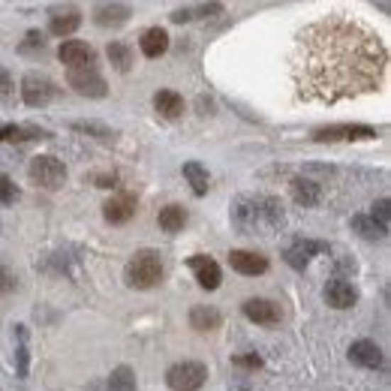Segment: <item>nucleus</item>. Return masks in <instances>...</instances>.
<instances>
[{
    "mask_svg": "<svg viewBox=\"0 0 391 391\" xmlns=\"http://www.w3.org/2000/svg\"><path fill=\"white\" fill-rule=\"evenodd\" d=\"M190 271H193V277L199 280V286L208 289V292H214V289L220 286V280H223L220 265L214 262L211 256H193V259H190Z\"/></svg>",
    "mask_w": 391,
    "mask_h": 391,
    "instance_id": "10",
    "label": "nucleus"
},
{
    "mask_svg": "<svg viewBox=\"0 0 391 391\" xmlns=\"http://www.w3.org/2000/svg\"><path fill=\"white\" fill-rule=\"evenodd\" d=\"M154 109L160 111L163 118L175 121V118L184 115V99H181V94H175V91H157L154 94Z\"/></svg>",
    "mask_w": 391,
    "mask_h": 391,
    "instance_id": "19",
    "label": "nucleus"
},
{
    "mask_svg": "<svg viewBox=\"0 0 391 391\" xmlns=\"http://www.w3.org/2000/svg\"><path fill=\"white\" fill-rule=\"evenodd\" d=\"M16 289V274H12L6 265H0V295H9Z\"/></svg>",
    "mask_w": 391,
    "mask_h": 391,
    "instance_id": "32",
    "label": "nucleus"
},
{
    "mask_svg": "<svg viewBox=\"0 0 391 391\" xmlns=\"http://www.w3.org/2000/svg\"><path fill=\"white\" fill-rule=\"evenodd\" d=\"M316 142H358V138H376V130L368 123H331V127L313 130Z\"/></svg>",
    "mask_w": 391,
    "mask_h": 391,
    "instance_id": "6",
    "label": "nucleus"
},
{
    "mask_svg": "<svg viewBox=\"0 0 391 391\" xmlns=\"http://www.w3.org/2000/svg\"><path fill=\"white\" fill-rule=\"evenodd\" d=\"M72 130H79V133H94L97 138H111V130L103 127V123H97V121H75Z\"/></svg>",
    "mask_w": 391,
    "mask_h": 391,
    "instance_id": "29",
    "label": "nucleus"
},
{
    "mask_svg": "<svg viewBox=\"0 0 391 391\" xmlns=\"http://www.w3.org/2000/svg\"><path fill=\"white\" fill-rule=\"evenodd\" d=\"M28 138H45V133L36 127H16V123L0 127V142H28Z\"/></svg>",
    "mask_w": 391,
    "mask_h": 391,
    "instance_id": "27",
    "label": "nucleus"
},
{
    "mask_svg": "<svg viewBox=\"0 0 391 391\" xmlns=\"http://www.w3.org/2000/svg\"><path fill=\"white\" fill-rule=\"evenodd\" d=\"M79 24H82V16L75 9L57 12V16H52V21H48V33L52 36H70V33L79 31Z\"/></svg>",
    "mask_w": 391,
    "mask_h": 391,
    "instance_id": "20",
    "label": "nucleus"
},
{
    "mask_svg": "<svg viewBox=\"0 0 391 391\" xmlns=\"http://www.w3.org/2000/svg\"><path fill=\"white\" fill-rule=\"evenodd\" d=\"M97 187H115V175H99Z\"/></svg>",
    "mask_w": 391,
    "mask_h": 391,
    "instance_id": "37",
    "label": "nucleus"
},
{
    "mask_svg": "<svg viewBox=\"0 0 391 391\" xmlns=\"http://www.w3.org/2000/svg\"><path fill=\"white\" fill-rule=\"evenodd\" d=\"M352 229H356L361 238H368V241H380V238L388 235V229H382L370 214H356V217H352Z\"/></svg>",
    "mask_w": 391,
    "mask_h": 391,
    "instance_id": "23",
    "label": "nucleus"
},
{
    "mask_svg": "<svg viewBox=\"0 0 391 391\" xmlns=\"http://www.w3.org/2000/svg\"><path fill=\"white\" fill-rule=\"evenodd\" d=\"M55 97V82L48 79L43 72H28L21 79V99L28 103L31 109H40V106H48Z\"/></svg>",
    "mask_w": 391,
    "mask_h": 391,
    "instance_id": "5",
    "label": "nucleus"
},
{
    "mask_svg": "<svg viewBox=\"0 0 391 391\" xmlns=\"http://www.w3.org/2000/svg\"><path fill=\"white\" fill-rule=\"evenodd\" d=\"M43 45H45L43 33H40V31H31L28 40H24V45H21V52H31V48H43Z\"/></svg>",
    "mask_w": 391,
    "mask_h": 391,
    "instance_id": "33",
    "label": "nucleus"
},
{
    "mask_svg": "<svg viewBox=\"0 0 391 391\" xmlns=\"http://www.w3.org/2000/svg\"><path fill=\"white\" fill-rule=\"evenodd\" d=\"M97 24L99 28H118V24H123L130 18V9L127 6H121V4H106V6H97Z\"/></svg>",
    "mask_w": 391,
    "mask_h": 391,
    "instance_id": "21",
    "label": "nucleus"
},
{
    "mask_svg": "<svg viewBox=\"0 0 391 391\" xmlns=\"http://www.w3.org/2000/svg\"><path fill=\"white\" fill-rule=\"evenodd\" d=\"M187 223V211L181 205H166L160 211V229L163 232H181Z\"/></svg>",
    "mask_w": 391,
    "mask_h": 391,
    "instance_id": "25",
    "label": "nucleus"
},
{
    "mask_svg": "<svg viewBox=\"0 0 391 391\" xmlns=\"http://www.w3.org/2000/svg\"><path fill=\"white\" fill-rule=\"evenodd\" d=\"M67 82L75 94H82V97H106V79L99 75L97 67H84V70H70L67 72Z\"/></svg>",
    "mask_w": 391,
    "mask_h": 391,
    "instance_id": "7",
    "label": "nucleus"
},
{
    "mask_svg": "<svg viewBox=\"0 0 391 391\" xmlns=\"http://www.w3.org/2000/svg\"><path fill=\"white\" fill-rule=\"evenodd\" d=\"M349 361L352 364H358V368H382V349L373 343V340H356L349 349Z\"/></svg>",
    "mask_w": 391,
    "mask_h": 391,
    "instance_id": "12",
    "label": "nucleus"
},
{
    "mask_svg": "<svg viewBox=\"0 0 391 391\" xmlns=\"http://www.w3.org/2000/svg\"><path fill=\"white\" fill-rule=\"evenodd\" d=\"M325 301L334 310H346V307H352L358 301V289L352 286L349 280H331L325 286Z\"/></svg>",
    "mask_w": 391,
    "mask_h": 391,
    "instance_id": "13",
    "label": "nucleus"
},
{
    "mask_svg": "<svg viewBox=\"0 0 391 391\" xmlns=\"http://www.w3.org/2000/svg\"><path fill=\"white\" fill-rule=\"evenodd\" d=\"M60 64H67V70H84V67H97V52L94 45H87L82 40H67L57 48Z\"/></svg>",
    "mask_w": 391,
    "mask_h": 391,
    "instance_id": "8",
    "label": "nucleus"
},
{
    "mask_svg": "<svg viewBox=\"0 0 391 391\" xmlns=\"http://www.w3.org/2000/svg\"><path fill=\"white\" fill-rule=\"evenodd\" d=\"M238 368H250V370H256V368H262V358L259 356H235L232 358Z\"/></svg>",
    "mask_w": 391,
    "mask_h": 391,
    "instance_id": "34",
    "label": "nucleus"
},
{
    "mask_svg": "<svg viewBox=\"0 0 391 391\" xmlns=\"http://www.w3.org/2000/svg\"><path fill=\"white\" fill-rule=\"evenodd\" d=\"M322 250H328V244H319V241H298L286 250V262H289V268H295V271H304L310 259L322 253Z\"/></svg>",
    "mask_w": 391,
    "mask_h": 391,
    "instance_id": "15",
    "label": "nucleus"
},
{
    "mask_svg": "<svg viewBox=\"0 0 391 391\" xmlns=\"http://www.w3.org/2000/svg\"><path fill=\"white\" fill-rule=\"evenodd\" d=\"M244 316L256 325H277L283 316V310L268 298H250V301H244Z\"/></svg>",
    "mask_w": 391,
    "mask_h": 391,
    "instance_id": "9",
    "label": "nucleus"
},
{
    "mask_svg": "<svg viewBox=\"0 0 391 391\" xmlns=\"http://www.w3.org/2000/svg\"><path fill=\"white\" fill-rule=\"evenodd\" d=\"M184 178H187V184L193 187L196 196H205L208 193L211 178H208V169L202 166V163H184Z\"/></svg>",
    "mask_w": 391,
    "mask_h": 391,
    "instance_id": "22",
    "label": "nucleus"
},
{
    "mask_svg": "<svg viewBox=\"0 0 391 391\" xmlns=\"http://www.w3.org/2000/svg\"><path fill=\"white\" fill-rule=\"evenodd\" d=\"M160 280H163V259L157 250H138L123 265V283L130 289L145 292V289H154Z\"/></svg>",
    "mask_w": 391,
    "mask_h": 391,
    "instance_id": "2",
    "label": "nucleus"
},
{
    "mask_svg": "<svg viewBox=\"0 0 391 391\" xmlns=\"http://www.w3.org/2000/svg\"><path fill=\"white\" fill-rule=\"evenodd\" d=\"M138 45H142L145 57H160V55H166V48H169V33L163 28H148L142 33V40H138Z\"/></svg>",
    "mask_w": 391,
    "mask_h": 391,
    "instance_id": "17",
    "label": "nucleus"
},
{
    "mask_svg": "<svg viewBox=\"0 0 391 391\" xmlns=\"http://www.w3.org/2000/svg\"><path fill=\"white\" fill-rule=\"evenodd\" d=\"M91 391H136V373L127 364H121V368L111 370V376L103 385H94Z\"/></svg>",
    "mask_w": 391,
    "mask_h": 391,
    "instance_id": "18",
    "label": "nucleus"
},
{
    "mask_svg": "<svg viewBox=\"0 0 391 391\" xmlns=\"http://www.w3.org/2000/svg\"><path fill=\"white\" fill-rule=\"evenodd\" d=\"M229 265L244 277H256V274L268 271V259H265L262 253H253V250H232Z\"/></svg>",
    "mask_w": 391,
    "mask_h": 391,
    "instance_id": "11",
    "label": "nucleus"
},
{
    "mask_svg": "<svg viewBox=\"0 0 391 391\" xmlns=\"http://www.w3.org/2000/svg\"><path fill=\"white\" fill-rule=\"evenodd\" d=\"M292 199L298 205L313 208V205H319V199H322V187L310 178H292Z\"/></svg>",
    "mask_w": 391,
    "mask_h": 391,
    "instance_id": "16",
    "label": "nucleus"
},
{
    "mask_svg": "<svg viewBox=\"0 0 391 391\" xmlns=\"http://www.w3.org/2000/svg\"><path fill=\"white\" fill-rule=\"evenodd\" d=\"M208 380V368L202 361H178L166 373V382L172 391H199Z\"/></svg>",
    "mask_w": 391,
    "mask_h": 391,
    "instance_id": "4",
    "label": "nucleus"
},
{
    "mask_svg": "<svg viewBox=\"0 0 391 391\" xmlns=\"http://www.w3.org/2000/svg\"><path fill=\"white\" fill-rule=\"evenodd\" d=\"M9 97H12V79H9L6 70H0V103L9 99Z\"/></svg>",
    "mask_w": 391,
    "mask_h": 391,
    "instance_id": "35",
    "label": "nucleus"
},
{
    "mask_svg": "<svg viewBox=\"0 0 391 391\" xmlns=\"http://www.w3.org/2000/svg\"><path fill=\"white\" fill-rule=\"evenodd\" d=\"M28 175L36 187H43V190H60L67 181V166L60 163L57 157H48V154H40L31 160L28 166Z\"/></svg>",
    "mask_w": 391,
    "mask_h": 391,
    "instance_id": "3",
    "label": "nucleus"
},
{
    "mask_svg": "<svg viewBox=\"0 0 391 391\" xmlns=\"http://www.w3.org/2000/svg\"><path fill=\"white\" fill-rule=\"evenodd\" d=\"M385 64V45L370 28L346 16H325L298 33L292 75L301 99L337 103L376 91Z\"/></svg>",
    "mask_w": 391,
    "mask_h": 391,
    "instance_id": "1",
    "label": "nucleus"
},
{
    "mask_svg": "<svg viewBox=\"0 0 391 391\" xmlns=\"http://www.w3.org/2000/svg\"><path fill=\"white\" fill-rule=\"evenodd\" d=\"M16 199H18V187L12 184V178L0 175V205H12Z\"/></svg>",
    "mask_w": 391,
    "mask_h": 391,
    "instance_id": "31",
    "label": "nucleus"
},
{
    "mask_svg": "<svg viewBox=\"0 0 391 391\" xmlns=\"http://www.w3.org/2000/svg\"><path fill=\"white\" fill-rule=\"evenodd\" d=\"M103 214H106L109 223H127V220H133V214H136V196H133V193L111 196L106 205H103Z\"/></svg>",
    "mask_w": 391,
    "mask_h": 391,
    "instance_id": "14",
    "label": "nucleus"
},
{
    "mask_svg": "<svg viewBox=\"0 0 391 391\" xmlns=\"http://www.w3.org/2000/svg\"><path fill=\"white\" fill-rule=\"evenodd\" d=\"M18 349H16V358H18V376H28V331L24 325H18Z\"/></svg>",
    "mask_w": 391,
    "mask_h": 391,
    "instance_id": "28",
    "label": "nucleus"
},
{
    "mask_svg": "<svg viewBox=\"0 0 391 391\" xmlns=\"http://www.w3.org/2000/svg\"><path fill=\"white\" fill-rule=\"evenodd\" d=\"M106 55L111 60V67H115L118 72H130L133 70V48L123 45V43H109Z\"/></svg>",
    "mask_w": 391,
    "mask_h": 391,
    "instance_id": "26",
    "label": "nucleus"
},
{
    "mask_svg": "<svg viewBox=\"0 0 391 391\" xmlns=\"http://www.w3.org/2000/svg\"><path fill=\"white\" fill-rule=\"evenodd\" d=\"M220 310L214 307H193L190 310V325L196 331H214V328H220Z\"/></svg>",
    "mask_w": 391,
    "mask_h": 391,
    "instance_id": "24",
    "label": "nucleus"
},
{
    "mask_svg": "<svg viewBox=\"0 0 391 391\" xmlns=\"http://www.w3.org/2000/svg\"><path fill=\"white\" fill-rule=\"evenodd\" d=\"M370 217L382 226V229H388V220H391V202L388 199H380V202H373V211H370Z\"/></svg>",
    "mask_w": 391,
    "mask_h": 391,
    "instance_id": "30",
    "label": "nucleus"
},
{
    "mask_svg": "<svg viewBox=\"0 0 391 391\" xmlns=\"http://www.w3.org/2000/svg\"><path fill=\"white\" fill-rule=\"evenodd\" d=\"M190 18H193L190 9H175V12H172V21H178V24H181V21H190Z\"/></svg>",
    "mask_w": 391,
    "mask_h": 391,
    "instance_id": "36",
    "label": "nucleus"
}]
</instances>
